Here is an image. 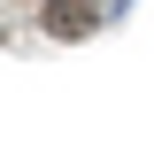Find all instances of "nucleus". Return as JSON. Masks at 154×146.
Wrapping results in <instances>:
<instances>
[]
</instances>
